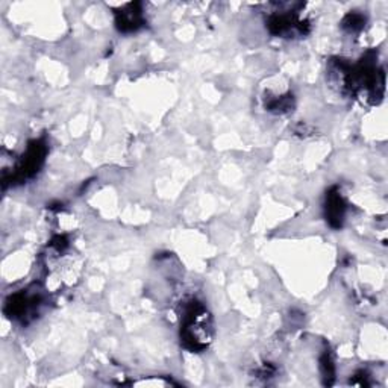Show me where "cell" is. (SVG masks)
I'll use <instances>...</instances> for the list:
<instances>
[{
	"label": "cell",
	"instance_id": "cell-1",
	"mask_svg": "<svg viewBox=\"0 0 388 388\" xmlns=\"http://www.w3.org/2000/svg\"><path fill=\"white\" fill-rule=\"evenodd\" d=\"M343 209H344V205H343V200L340 196H334L330 197L329 200V206H327V211H329V220H340L343 218Z\"/></svg>",
	"mask_w": 388,
	"mask_h": 388
}]
</instances>
